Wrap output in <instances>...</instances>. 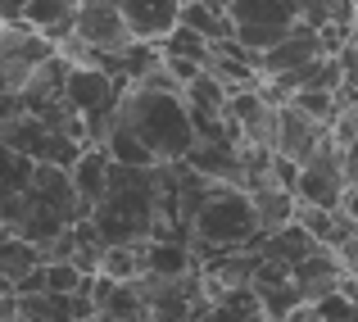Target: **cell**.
<instances>
[{
  "label": "cell",
  "mask_w": 358,
  "mask_h": 322,
  "mask_svg": "<svg viewBox=\"0 0 358 322\" xmlns=\"http://www.w3.org/2000/svg\"><path fill=\"white\" fill-rule=\"evenodd\" d=\"M78 218H87V209L73 191L69 168L0 146V227L45 245Z\"/></svg>",
  "instance_id": "cell-1"
},
{
  "label": "cell",
  "mask_w": 358,
  "mask_h": 322,
  "mask_svg": "<svg viewBox=\"0 0 358 322\" xmlns=\"http://www.w3.org/2000/svg\"><path fill=\"white\" fill-rule=\"evenodd\" d=\"M114 127L136 136L155 155V164L182 159L195 141V118L186 109L182 91H159V87H141V82L122 87L118 109H114Z\"/></svg>",
  "instance_id": "cell-2"
},
{
  "label": "cell",
  "mask_w": 358,
  "mask_h": 322,
  "mask_svg": "<svg viewBox=\"0 0 358 322\" xmlns=\"http://www.w3.org/2000/svg\"><path fill=\"white\" fill-rule=\"evenodd\" d=\"M87 223L100 232V241H145L159 223V164H114L109 159L105 195L87 209Z\"/></svg>",
  "instance_id": "cell-3"
},
{
  "label": "cell",
  "mask_w": 358,
  "mask_h": 322,
  "mask_svg": "<svg viewBox=\"0 0 358 322\" xmlns=\"http://www.w3.org/2000/svg\"><path fill=\"white\" fill-rule=\"evenodd\" d=\"M259 236H263V227H259V214H254V200L236 182H213L204 191V200L195 204V218H191L195 263L218 250H245Z\"/></svg>",
  "instance_id": "cell-4"
},
{
  "label": "cell",
  "mask_w": 358,
  "mask_h": 322,
  "mask_svg": "<svg viewBox=\"0 0 358 322\" xmlns=\"http://www.w3.org/2000/svg\"><path fill=\"white\" fill-rule=\"evenodd\" d=\"M122 87H127V82L114 78V73H105L100 64H69V73H64V96H69V105L78 109L82 132H87V146H100V141H105Z\"/></svg>",
  "instance_id": "cell-5"
},
{
  "label": "cell",
  "mask_w": 358,
  "mask_h": 322,
  "mask_svg": "<svg viewBox=\"0 0 358 322\" xmlns=\"http://www.w3.org/2000/svg\"><path fill=\"white\" fill-rule=\"evenodd\" d=\"M55 50L59 46L41 27L23 23V18H0V91H18L36 64L50 59Z\"/></svg>",
  "instance_id": "cell-6"
},
{
  "label": "cell",
  "mask_w": 358,
  "mask_h": 322,
  "mask_svg": "<svg viewBox=\"0 0 358 322\" xmlns=\"http://www.w3.org/2000/svg\"><path fill=\"white\" fill-rule=\"evenodd\" d=\"M345 168H341V146L331 141V132H327V141L313 150V155L304 159V164L295 168V200L299 204H322V209H336L345 195Z\"/></svg>",
  "instance_id": "cell-7"
},
{
  "label": "cell",
  "mask_w": 358,
  "mask_h": 322,
  "mask_svg": "<svg viewBox=\"0 0 358 322\" xmlns=\"http://www.w3.org/2000/svg\"><path fill=\"white\" fill-rule=\"evenodd\" d=\"M327 50H331V46H327L322 27L295 18V23H290V32L281 36L272 50L259 55V73H263V78H277V73H290V69H299V64H308L313 55H327Z\"/></svg>",
  "instance_id": "cell-8"
},
{
  "label": "cell",
  "mask_w": 358,
  "mask_h": 322,
  "mask_svg": "<svg viewBox=\"0 0 358 322\" xmlns=\"http://www.w3.org/2000/svg\"><path fill=\"white\" fill-rule=\"evenodd\" d=\"M322 141H327L322 122L308 118L304 109H295L290 100H281L277 105V127H272V150H277V155H286L290 164H304Z\"/></svg>",
  "instance_id": "cell-9"
},
{
  "label": "cell",
  "mask_w": 358,
  "mask_h": 322,
  "mask_svg": "<svg viewBox=\"0 0 358 322\" xmlns=\"http://www.w3.org/2000/svg\"><path fill=\"white\" fill-rule=\"evenodd\" d=\"M136 259L141 272H159V277H182V272L200 268L191 241H182V236H145V241H136Z\"/></svg>",
  "instance_id": "cell-10"
},
{
  "label": "cell",
  "mask_w": 358,
  "mask_h": 322,
  "mask_svg": "<svg viewBox=\"0 0 358 322\" xmlns=\"http://www.w3.org/2000/svg\"><path fill=\"white\" fill-rule=\"evenodd\" d=\"M118 9H122V23H127L131 36H141V41H159V36L177 23L182 0H118Z\"/></svg>",
  "instance_id": "cell-11"
},
{
  "label": "cell",
  "mask_w": 358,
  "mask_h": 322,
  "mask_svg": "<svg viewBox=\"0 0 358 322\" xmlns=\"http://www.w3.org/2000/svg\"><path fill=\"white\" fill-rule=\"evenodd\" d=\"M69 177H73V191H78L82 209H91V204L105 195V182H109V155H105V146H82V155L69 164Z\"/></svg>",
  "instance_id": "cell-12"
},
{
  "label": "cell",
  "mask_w": 358,
  "mask_h": 322,
  "mask_svg": "<svg viewBox=\"0 0 358 322\" xmlns=\"http://www.w3.org/2000/svg\"><path fill=\"white\" fill-rule=\"evenodd\" d=\"M36 263H41V245L27 241L23 232L0 227V281H5V286H14V281L23 277L27 268H36Z\"/></svg>",
  "instance_id": "cell-13"
},
{
  "label": "cell",
  "mask_w": 358,
  "mask_h": 322,
  "mask_svg": "<svg viewBox=\"0 0 358 322\" xmlns=\"http://www.w3.org/2000/svg\"><path fill=\"white\" fill-rule=\"evenodd\" d=\"M73 9H78V5H69V0H27L18 18H23V23H32V27H41V32L59 46L64 36L73 32Z\"/></svg>",
  "instance_id": "cell-14"
},
{
  "label": "cell",
  "mask_w": 358,
  "mask_h": 322,
  "mask_svg": "<svg viewBox=\"0 0 358 322\" xmlns=\"http://www.w3.org/2000/svg\"><path fill=\"white\" fill-rule=\"evenodd\" d=\"M177 23L195 27L200 36H209V41H222V36H231V14L218 5H209V0H182V9H177Z\"/></svg>",
  "instance_id": "cell-15"
},
{
  "label": "cell",
  "mask_w": 358,
  "mask_h": 322,
  "mask_svg": "<svg viewBox=\"0 0 358 322\" xmlns=\"http://www.w3.org/2000/svg\"><path fill=\"white\" fill-rule=\"evenodd\" d=\"M231 23H295L299 9L290 0H231Z\"/></svg>",
  "instance_id": "cell-16"
},
{
  "label": "cell",
  "mask_w": 358,
  "mask_h": 322,
  "mask_svg": "<svg viewBox=\"0 0 358 322\" xmlns=\"http://www.w3.org/2000/svg\"><path fill=\"white\" fill-rule=\"evenodd\" d=\"M209 36H200L195 27H186V23H173L164 36H159V55H186V59H209Z\"/></svg>",
  "instance_id": "cell-17"
},
{
  "label": "cell",
  "mask_w": 358,
  "mask_h": 322,
  "mask_svg": "<svg viewBox=\"0 0 358 322\" xmlns=\"http://www.w3.org/2000/svg\"><path fill=\"white\" fill-rule=\"evenodd\" d=\"M286 32H290V23H231V36H236L254 59H259L263 50H272Z\"/></svg>",
  "instance_id": "cell-18"
},
{
  "label": "cell",
  "mask_w": 358,
  "mask_h": 322,
  "mask_svg": "<svg viewBox=\"0 0 358 322\" xmlns=\"http://www.w3.org/2000/svg\"><path fill=\"white\" fill-rule=\"evenodd\" d=\"M286 100H290L295 109H304L308 118H317L322 127H331L336 109H341V96H336V91H290Z\"/></svg>",
  "instance_id": "cell-19"
},
{
  "label": "cell",
  "mask_w": 358,
  "mask_h": 322,
  "mask_svg": "<svg viewBox=\"0 0 358 322\" xmlns=\"http://www.w3.org/2000/svg\"><path fill=\"white\" fill-rule=\"evenodd\" d=\"M87 272L73 259H45V290H82Z\"/></svg>",
  "instance_id": "cell-20"
},
{
  "label": "cell",
  "mask_w": 358,
  "mask_h": 322,
  "mask_svg": "<svg viewBox=\"0 0 358 322\" xmlns=\"http://www.w3.org/2000/svg\"><path fill=\"white\" fill-rule=\"evenodd\" d=\"M336 59H341V69H345L341 87H358V18L345 27V41L336 46Z\"/></svg>",
  "instance_id": "cell-21"
},
{
  "label": "cell",
  "mask_w": 358,
  "mask_h": 322,
  "mask_svg": "<svg viewBox=\"0 0 358 322\" xmlns=\"http://www.w3.org/2000/svg\"><path fill=\"white\" fill-rule=\"evenodd\" d=\"M159 59H164V64H168V73H173V78H177V82H182V87H186V82H191V78H195V73H200V69H204V64H200V59H186V55H159Z\"/></svg>",
  "instance_id": "cell-22"
},
{
  "label": "cell",
  "mask_w": 358,
  "mask_h": 322,
  "mask_svg": "<svg viewBox=\"0 0 358 322\" xmlns=\"http://www.w3.org/2000/svg\"><path fill=\"white\" fill-rule=\"evenodd\" d=\"M341 168H345V182L358 186V136L341 146Z\"/></svg>",
  "instance_id": "cell-23"
},
{
  "label": "cell",
  "mask_w": 358,
  "mask_h": 322,
  "mask_svg": "<svg viewBox=\"0 0 358 322\" xmlns=\"http://www.w3.org/2000/svg\"><path fill=\"white\" fill-rule=\"evenodd\" d=\"M27 0H0V18H18Z\"/></svg>",
  "instance_id": "cell-24"
},
{
  "label": "cell",
  "mask_w": 358,
  "mask_h": 322,
  "mask_svg": "<svg viewBox=\"0 0 358 322\" xmlns=\"http://www.w3.org/2000/svg\"><path fill=\"white\" fill-rule=\"evenodd\" d=\"M209 5H218V9H231V0H209Z\"/></svg>",
  "instance_id": "cell-25"
},
{
  "label": "cell",
  "mask_w": 358,
  "mask_h": 322,
  "mask_svg": "<svg viewBox=\"0 0 358 322\" xmlns=\"http://www.w3.org/2000/svg\"><path fill=\"white\" fill-rule=\"evenodd\" d=\"M69 5H78V0H69Z\"/></svg>",
  "instance_id": "cell-26"
}]
</instances>
